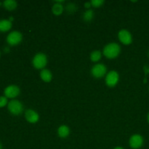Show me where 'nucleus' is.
Here are the masks:
<instances>
[{"mask_svg": "<svg viewBox=\"0 0 149 149\" xmlns=\"http://www.w3.org/2000/svg\"><path fill=\"white\" fill-rule=\"evenodd\" d=\"M12 27V22L7 19L0 20V31H7Z\"/></svg>", "mask_w": 149, "mask_h": 149, "instance_id": "12", "label": "nucleus"}, {"mask_svg": "<svg viewBox=\"0 0 149 149\" xmlns=\"http://www.w3.org/2000/svg\"><path fill=\"white\" fill-rule=\"evenodd\" d=\"M8 110L13 115H19L23 112V104L17 100H11L8 103Z\"/></svg>", "mask_w": 149, "mask_h": 149, "instance_id": "3", "label": "nucleus"}, {"mask_svg": "<svg viewBox=\"0 0 149 149\" xmlns=\"http://www.w3.org/2000/svg\"><path fill=\"white\" fill-rule=\"evenodd\" d=\"M118 37H119V41L124 45H130L132 42V35L128 31L125 30V29L119 31V33H118Z\"/></svg>", "mask_w": 149, "mask_h": 149, "instance_id": "7", "label": "nucleus"}, {"mask_svg": "<svg viewBox=\"0 0 149 149\" xmlns=\"http://www.w3.org/2000/svg\"><path fill=\"white\" fill-rule=\"evenodd\" d=\"M33 65L36 69H44L47 63V58L44 53H38L33 57L32 61Z\"/></svg>", "mask_w": 149, "mask_h": 149, "instance_id": "2", "label": "nucleus"}, {"mask_svg": "<svg viewBox=\"0 0 149 149\" xmlns=\"http://www.w3.org/2000/svg\"><path fill=\"white\" fill-rule=\"evenodd\" d=\"M7 103V97L6 96H0V107H4Z\"/></svg>", "mask_w": 149, "mask_h": 149, "instance_id": "20", "label": "nucleus"}, {"mask_svg": "<svg viewBox=\"0 0 149 149\" xmlns=\"http://www.w3.org/2000/svg\"><path fill=\"white\" fill-rule=\"evenodd\" d=\"M148 54H149V53H148Z\"/></svg>", "mask_w": 149, "mask_h": 149, "instance_id": "28", "label": "nucleus"}, {"mask_svg": "<svg viewBox=\"0 0 149 149\" xmlns=\"http://www.w3.org/2000/svg\"><path fill=\"white\" fill-rule=\"evenodd\" d=\"M143 144V138L141 135H132L130 139V146L133 149H138L141 148Z\"/></svg>", "mask_w": 149, "mask_h": 149, "instance_id": "8", "label": "nucleus"}, {"mask_svg": "<svg viewBox=\"0 0 149 149\" xmlns=\"http://www.w3.org/2000/svg\"><path fill=\"white\" fill-rule=\"evenodd\" d=\"M146 81H147V79H144V83L146 82Z\"/></svg>", "mask_w": 149, "mask_h": 149, "instance_id": "26", "label": "nucleus"}, {"mask_svg": "<svg viewBox=\"0 0 149 149\" xmlns=\"http://www.w3.org/2000/svg\"><path fill=\"white\" fill-rule=\"evenodd\" d=\"M20 94V89L16 85H9L4 89V95L9 98H14Z\"/></svg>", "mask_w": 149, "mask_h": 149, "instance_id": "9", "label": "nucleus"}, {"mask_svg": "<svg viewBox=\"0 0 149 149\" xmlns=\"http://www.w3.org/2000/svg\"><path fill=\"white\" fill-rule=\"evenodd\" d=\"M3 5L7 10H13L17 7V2L15 0H5L3 2Z\"/></svg>", "mask_w": 149, "mask_h": 149, "instance_id": "14", "label": "nucleus"}, {"mask_svg": "<svg viewBox=\"0 0 149 149\" xmlns=\"http://www.w3.org/2000/svg\"><path fill=\"white\" fill-rule=\"evenodd\" d=\"M77 7L75 4L73 3H70V4H67L66 6V10L68 13H73L74 12L77 11Z\"/></svg>", "mask_w": 149, "mask_h": 149, "instance_id": "18", "label": "nucleus"}, {"mask_svg": "<svg viewBox=\"0 0 149 149\" xmlns=\"http://www.w3.org/2000/svg\"><path fill=\"white\" fill-rule=\"evenodd\" d=\"M121 52V47L118 44L110 43L103 49V55L109 59L116 58Z\"/></svg>", "mask_w": 149, "mask_h": 149, "instance_id": "1", "label": "nucleus"}, {"mask_svg": "<svg viewBox=\"0 0 149 149\" xmlns=\"http://www.w3.org/2000/svg\"><path fill=\"white\" fill-rule=\"evenodd\" d=\"M92 6V4H91V2H86L85 4H84V7H86V8H90V7H91Z\"/></svg>", "mask_w": 149, "mask_h": 149, "instance_id": "22", "label": "nucleus"}, {"mask_svg": "<svg viewBox=\"0 0 149 149\" xmlns=\"http://www.w3.org/2000/svg\"><path fill=\"white\" fill-rule=\"evenodd\" d=\"M93 17H94V13L92 10H86L84 14H83V19L86 22L91 21L93 19Z\"/></svg>", "mask_w": 149, "mask_h": 149, "instance_id": "16", "label": "nucleus"}, {"mask_svg": "<svg viewBox=\"0 0 149 149\" xmlns=\"http://www.w3.org/2000/svg\"><path fill=\"white\" fill-rule=\"evenodd\" d=\"M70 130L69 128H68V127H67L66 125H62V126L60 127L58 130V134L61 138H66V137L68 136Z\"/></svg>", "mask_w": 149, "mask_h": 149, "instance_id": "13", "label": "nucleus"}, {"mask_svg": "<svg viewBox=\"0 0 149 149\" xmlns=\"http://www.w3.org/2000/svg\"><path fill=\"white\" fill-rule=\"evenodd\" d=\"M9 51H10V49H9V47H6L4 48V52H8Z\"/></svg>", "mask_w": 149, "mask_h": 149, "instance_id": "23", "label": "nucleus"}, {"mask_svg": "<svg viewBox=\"0 0 149 149\" xmlns=\"http://www.w3.org/2000/svg\"><path fill=\"white\" fill-rule=\"evenodd\" d=\"M22 39H23V36L20 32L17 31H13L7 35V42L10 45L14 46V45H18L22 41Z\"/></svg>", "mask_w": 149, "mask_h": 149, "instance_id": "4", "label": "nucleus"}, {"mask_svg": "<svg viewBox=\"0 0 149 149\" xmlns=\"http://www.w3.org/2000/svg\"><path fill=\"white\" fill-rule=\"evenodd\" d=\"M52 11L53 13V14H55V15H60L63 12V5L61 4L55 3V4L52 6Z\"/></svg>", "mask_w": 149, "mask_h": 149, "instance_id": "15", "label": "nucleus"}, {"mask_svg": "<svg viewBox=\"0 0 149 149\" xmlns=\"http://www.w3.org/2000/svg\"><path fill=\"white\" fill-rule=\"evenodd\" d=\"M106 71H107V69H106V65L102 63L96 64L91 70L92 74L95 78H101L104 77L105 74H106Z\"/></svg>", "mask_w": 149, "mask_h": 149, "instance_id": "6", "label": "nucleus"}, {"mask_svg": "<svg viewBox=\"0 0 149 149\" xmlns=\"http://www.w3.org/2000/svg\"><path fill=\"white\" fill-rule=\"evenodd\" d=\"M147 119H148V123H149V113H148V117H147Z\"/></svg>", "mask_w": 149, "mask_h": 149, "instance_id": "25", "label": "nucleus"}, {"mask_svg": "<svg viewBox=\"0 0 149 149\" xmlns=\"http://www.w3.org/2000/svg\"><path fill=\"white\" fill-rule=\"evenodd\" d=\"M92 6L94 7H100L104 4V1L103 0H92L91 1Z\"/></svg>", "mask_w": 149, "mask_h": 149, "instance_id": "19", "label": "nucleus"}, {"mask_svg": "<svg viewBox=\"0 0 149 149\" xmlns=\"http://www.w3.org/2000/svg\"><path fill=\"white\" fill-rule=\"evenodd\" d=\"M101 56V52L99 50L93 51L91 53V55H90V59H91V61H93V62H97V61L100 60Z\"/></svg>", "mask_w": 149, "mask_h": 149, "instance_id": "17", "label": "nucleus"}, {"mask_svg": "<svg viewBox=\"0 0 149 149\" xmlns=\"http://www.w3.org/2000/svg\"><path fill=\"white\" fill-rule=\"evenodd\" d=\"M119 79V74L116 71H111L106 77V83L109 87H113L117 84Z\"/></svg>", "mask_w": 149, "mask_h": 149, "instance_id": "5", "label": "nucleus"}, {"mask_svg": "<svg viewBox=\"0 0 149 149\" xmlns=\"http://www.w3.org/2000/svg\"><path fill=\"white\" fill-rule=\"evenodd\" d=\"M114 149H124V148H122V147L118 146V147H116V148H115Z\"/></svg>", "mask_w": 149, "mask_h": 149, "instance_id": "24", "label": "nucleus"}, {"mask_svg": "<svg viewBox=\"0 0 149 149\" xmlns=\"http://www.w3.org/2000/svg\"><path fill=\"white\" fill-rule=\"evenodd\" d=\"M40 77L45 82H49L52 79V73L48 69H42L40 72Z\"/></svg>", "mask_w": 149, "mask_h": 149, "instance_id": "11", "label": "nucleus"}, {"mask_svg": "<svg viewBox=\"0 0 149 149\" xmlns=\"http://www.w3.org/2000/svg\"><path fill=\"white\" fill-rule=\"evenodd\" d=\"M25 117H26V120L30 123H36L39 121V116L35 111L32 110V109H29L25 113Z\"/></svg>", "mask_w": 149, "mask_h": 149, "instance_id": "10", "label": "nucleus"}, {"mask_svg": "<svg viewBox=\"0 0 149 149\" xmlns=\"http://www.w3.org/2000/svg\"><path fill=\"white\" fill-rule=\"evenodd\" d=\"M0 149H2V146H1V143H0Z\"/></svg>", "mask_w": 149, "mask_h": 149, "instance_id": "27", "label": "nucleus"}, {"mask_svg": "<svg viewBox=\"0 0 149 149\" xmlns=\"http://www.w3.org/2000/svg\"><path fill=\"white\" fill-rule=\"evenodd\" d=\"M143 71H144V73H145L146 74H149V66L148 65H145V66L143 67Z\"/></svg>", "mask_w": 149, "mask_h": 149, "instance_id": "21", "label": "nucleus"}]
</instances>
